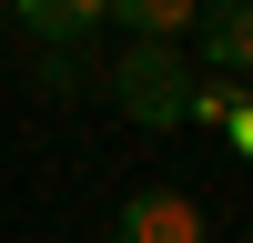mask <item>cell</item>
Listing matches in <instances>:
<instances>
[{
    "mask_svg": "<svg viewBox=\"0 0 253 243\" xmlns=\"http://www.w3.org/2000/svg\"><path fill=\"white\" fill-rule=\"evenodd\" d=\"M112 101L142 122V132H172L182 101H193V61H182L172 40H132V51L112 61Z\"/></svg>",
    "mask_w": 253,
    "mask_h": 243,
    "instance_id": "6da1fadb",
    "label": "cell"
},
{
    "mask_svg": "<svg viewBox=\"0 0 253 243\" xmlns=\"http://www.w3.org/2000/svg\"><path fill=\"white\" fill-rule=\"evenodd\" d=\"M112 243H203V213H193L182 193H162V182H152V193H132V202H122Z\"/></svg>",
    "mask_w": 253,
    "mask_h": 243,
    "instance_id": "7a4b0ae2",
    "label": "cell"
},
{
    "mask_svg": "<svg viewBox=\"0 0 253 243\" xmlns=\"http://www.w3.org/2000/svg\"><path fill=\"white\" fill-rule=\"evenodd\" d=\"M203 20V61L233 71V91H253V0H193Z\"/></svg>",
    "mask_w": 253,
    "mask_h": 243,
    "instance_id": "3957f363",
    "label": "cell"
},
{
    "mask_svg": "<svg viewBox=\"0 0 253 243\" xmlns=\"http://www.w3.org/2000/svg\"><path fill=\"white\" fill-rule=\"evenodd\" d=\"M0 10H10L31 40H51V51H81V40L112 20V0H0Z\"/></svg>",
    "mask_w": 253,
    "mask_h": 243,
    "instance_id": "277c9868",
    "label": "cell"
},
{
    "mask_svg": "<svg viewBox=\"0 0 253 243\" xmlns=\"http://www.w3.org/2000/svg\"><path fill=\"white\" fill-rule=\"evenodd\" d=\"M112 10H122V31H132V40H172L182 20H193V0H112Z\"/></svg>",
    "mask_w": 253,
    "mask_h": 243,
    "instance_id": "5b68a950",
    "label": "cell"
},
{
    "mask_svg": "<svg viewBox=\"0 0 253 243\" xmlns=\"http://www.w3.org/2000/svg\"><path fill=\"white\" fill-rule=\"evenodd\" d=\"M223 132H233V152H243V162H253V91H243V101H233V112H223Z\"/></svg>",
    "mask_w": 253,
    "mask_h": 243,
    "instance_id": "8992f818",
    "label": "cell"
},
{
    "mask_svg": "<svg viewBox=\"0 0 253 243\" xmlns=\"http://www.w3.org/2000/svg\"><path fill=\"white\" fill-rule=\"evenodd\" d=\"M0 20H10V10H0Z\"/></svg>",
    "mask_w": 253,
    "mask_h": 243,
    "instance_id": "52a82bcc",
    "label": "cell"
}]
</instances>
